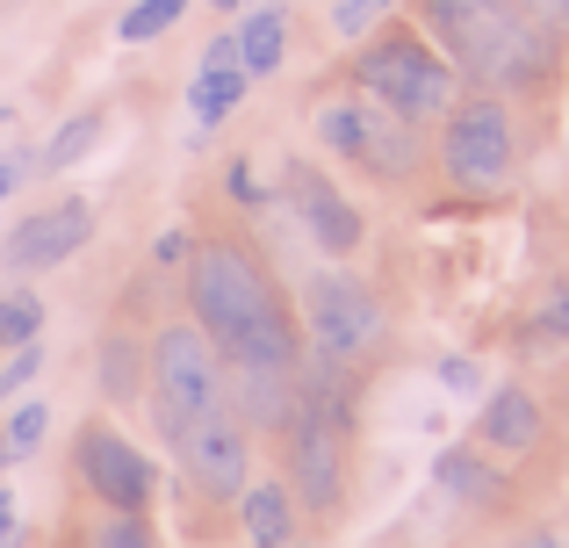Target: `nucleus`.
I'll use <instances>...</instances> for the list:
<instances>
[{
	"label": "nucleus",
	"instance_id": "2f4dec72",
	"mask_svg": "<svg viewBox=\"0 0 569 548\" xmlns=\"http://www.w3.org/2000/svg\"><path fill=\"white\" fill-rule=\"evenodd\" d=\"M29 173H37V152H0V202H8Z\"/></svg>",
	"mask_w": 569,
	"mask_h": 548
},
{
	"label": "nucleus",
	"instance_id": "f03ea898",
	"mask_svg": "<svg viewBox=\"0 0 569 548\" xmlns=\"http://www.w3.org/2000/svg\"><path fill=\"white\" fill-rule=\"evenodd\" d=\"M353 87H361V101H376V109H389L411 130L440 123V116L461 101V72L447 66V51L426 37V29L397 22V14L353 43Z\"/></svg>",
	"mask_w": 569,
	"mask_h": 548
},
{
	"label": "nucleus",
	"instance_id": "473e14b6",
	"mask_svg": "<svg viewBox=\"0 0 569 548\" xmlns=\"http://www.w3.org/2000/svg\"><path fill=\"white\" fill-rule=\"evenodd\" d=\"M519 8H527L541 29H569V22H562V0H519Z\"/></svg>",
	"mask_w": 569,
	"mask_h": 548
},
{
	"label": "nucleus",
	"instance_id": "a211bd4d",
	"mask_svg": "<svg viewBox=\"0 0 569 548\" xmlns=\"http://www.w3.org/2000/svg\"><path fill=\"white\" fill-rule=\"evenodd\" d=\"M94 390L109 397V405H138L144 397V339L138 332L116 325V332L94 347Z\"/></svg>",
	"mask_w": 569,
	"mask_h": 548
},
{
	"label": "nucleus",
	"instance_id": "7ed1b4c3",
	"mask_svg": "<svg viewBox=\"0 0 569 548\" xmlns=\"http://www.w3.org/2000/svg\"><path fill=\"white\" fill-rule=\"evenodd\" d=\"M144 405H152V426L167 448H181L188 426L223 405V353L209 347L194 318H173L144 339Z\"/></svg>",
	"mask_w": 569,
	"mask_h": 548
},
{
	"label": "nucleus",
	"instance_id": "c9c22d12",
	"mask_svg": "<svg viewBox=\"0 0 569 548\" xmlns=\"http://www.w3.org/2000/svg\"><path fill=\"white\" fill-rule=\"evenodd\" d=\"M209 8H217V14H246L252 0H209Z\"/></svg>",
	"mask_w": 569,
	"mask_h": 548
},
{
	"label": "nucleus",
	"instance_id": "b1692460",
	"mask_svg": "<svg viewBox=\"0 0 569 548\" xmlns=\"http://www.w3.org/2000/svg\"><path fill=\"white\" fill-rule=\"evenodd\" d=\"M43 339V296H0V353Z\"/></svg>",
	"mask_w": 569,
	"mask_h": 548
},
{
	"label": "nucleus",
	"instance_id": "2eb2a0df",
	"mask_svg": "<svg viewBox=\"0 0 569 548\" xmlns=\"http://www.w3.org/2000/svg\"><path fill=\"white\" fill-rule=\"evenodd\" d=\"M432 484H440L447 498H461V506H498V498H505L498 455L476 448V440H455V448L432 455Z\"/></svg>",
	"mask_w": 569,
	"mask_h": 548
},
{
	"label": "nucleus",
	"instance_id": "cd10ccee",
	"mask_svg": "<svg viewBox=\"0 0 569 548\" xmlns=\"http://www.w3.org/2000/svg\"><path fill=\"white\" fill-rule=\"evenodd\" d=\"M188 253H194V231H188V225H167V231L152 239V275L188 268Z\"/></svg>",
	"mask_w": 569,
	"mask_h": 548
},
{
	"label": "nucleus",
	"instance_id": "c756f323",
	"mask_svg": "<svg viewBox=\"0 0 569 548\" xmlns=\"http://www.w3.org/2000/svg\"><path fill=\"white\" fill-rule=\"evenodd\" d=\"M440 382H447L455 397H476V390H483V368H476L469 353H447V361H440Z\"/></svg>",
	"mask_w": 569,
	"mask_h": 548
},
{
	"label": "nucleus",
	"instance_id": "ddd939ff",
	"mask_svg": "<svg viewBox=\"0 0 569 548\" xmlns=\"http://www.w3.org/2000/svg\"><path fill=\"white\" fill-rule=\"evenodd\" d=\"M541 434H548V411L533 405L527 382H498V390L483 397L476 448H490V455H527V448H541Z\"/></svg>",
	"mask_w": 569,
	"mask_h": 548
},
{
	"label": "nucleus",
	"instance_id": "5701e85b",
	"mask_svg": "<svg viewBox=\"0 0 569 548\" xmlns=\"http://www.w3.org/2000/svg\"><path fill=\"white\" fill-rule=\"evenodd\" d=\"M181 14H188V0H138V8L116 22V37H123V43H152V37H167Z\"/></svg>",
	"mask_w": 569,
	"mask_h": 548
},
{
	"label": "nucleus",
	"instance_id": "393cba45",
	"mask_svg": "<svg viewBox=\"0 0 569 548\" xmlns=\"http://www.w3.org/2000/svg\"><path fill=\"white\" fill-rule=\"evenodd\" d=\"M397 8H403V0H332V37L339 43H361L368 29H382Z\"/></svg>",
	"mask_w": 569,
	"mask_h": 548
},
{
	"label": "nucleus",
	"instance_id": "9b49d317",
	"mask_svg": "<svg viewBox=\"0 0 569 548\" xmlns=\"http://www.w3.org/2000/svg\"><path fill=\"white\" fill-rule=\"evenodd\" d=\"M289 210L303 217V231L318 239V253H332V260H353V253H361V239H368L361 210H353V202L339 196L318 167H289Z\"/></svg>",
	"mask_w": 569,
	"mask_h": 548
},
{
	"label": "nucleus",
	"instance_id": "9d476101",
	"mask_svg": "<svg viewBox=\"0 0 569 548\" xmlns=\"http://www.w3.org/2000/svg\"><path fill=\"white\" fill-rule=\"evenodd\" d=\"M87 239H94V202L87 196H58V202H43V210H29L22 225L0 239V268L8 275L66 268V260H80Z\"/></svg>",
	"mask_w": 569,
	"mask_h": 548
},
{
	"label": "nucleus",
	"instance_id": "6e6552de",
	"mask_svg": "<svg viewBox=\"0 0 569 548\" xmlns=\"http://www.w3.org/2000/svg\"><path fill=\"white\" fill-rule=\"evenodd\" d=\"M72 469H80V484L94 491L101 512H152V484H159L152 462H144L109 419H87L80 434H72Z\"/></svg>",
	"mask_w": 569,
	"mask_h": 548
},
{
	"label": "nucleus",
	"instance_id": "423d86ee",
	"mask_svg": "<svg viewBox=\"0 0 569 548\" xmlns=\"http://www.w3.org/2000/svg\"><path fill=\"white\" fill-rule=\"evenodd\" d=\"M303 347L310 353H325V361H361V353H376L382 347V332H389V318H382V296L368 289V281H353V275H339V268H325V275H310V289H303Z\"/></svg>",
	"mask_w": 569,
	"mask_h": 548
},
{
	"label": "nucleus",
	"instance_id": "f8f14e48",
	"mask_svg": "<svg viewBox=\"0 0 569 548\" xmlns=\"http://www.w3.org/2000/svg\"><path fill=\"white\" fill-rule=\"evenodd\" d=\"M223 405L246 434H281L296 411V368H223Z\"/></svg>",
	"mask_w": 569,
	"mask_h": 548
},
{
	"label": "nucleus",
	"instance_id": "aec40b11",
	"mask_svg": "<svg viewBox=\"0 0 569 548\" xmlns=\"http://www.w3.org/2000/svg\"><path fill=\"white\" fill-rule=\"evenodd\" d=\"M101 130H109V109H80V116H66V123L51 130V145L37 152V173H72L87 152L101 145Z\"/></svg>",
	"mask_w": 569,
	"mask_h": 548
},
{
	"label": "nucleus",
	"instance_id": "f704fd0d",
	"mask_svg": "<svg viewBox=\"0 0 569 548\" xmlns=\"http://www.w3.org/2000/svg\"><path fill=\"white\" fill-rule=\"evenodd\" d=\"M512 548H562V535H519Z\"/></svg>",
	"mask_w": 569,
	"mask_h": 548
},
{
	"label": "nucleus",
	"instance_id": "4468645a",
	"mask_svg": "<svg viewBox=\"0 0 569 548\" xmlns=\"http://www.w3.org/2000/svg\"><path fill=\"white\" fill-rule=\"evenodd\" d=\"M353 167H368L376 181L403 188L418 167H426V138H418L411 123H397L389 109H376V101H368V130H361V152H353Z\"/></svg>",
	"mask_w": 569,
	"mask_h": 548
},
{
	"label": "nucleus",
	"instance_id": "39448f33",
	"mask_svg": "<svg viewBox=\"0 0 569 548\" xmlns=\"http://www.w3.org/2000/svg\"><path fill=\"white\" fill-rule=\"evenodd\" d=\"M440 173L469 196H490V188L512 181L519 167V123L505 94H461L455 109L440 116V145H432Z\"/></svg>",
	"mask_w": 569,
	"mask_h": 548
},
{
	"label": "nucleus",
	"instance_id": "c85d7f7f",
	"mask_svg": "<svg viewBox=\"0 0 569 548\" xmlns=\"http://www.w3.org/2000/svg\"><path fill=\"white\" fill-rule=\"evenodd\" d=\"M223 188H231V202H238V210H267V202H274V188H260V173H252L246 159H238V167L223 173Z\"/></svg>",
	"mask_w": 569,
	"mask_h": 548
},
{
	"label": "nucleus",
	"instance_id": "bb28decb",
	"mask_svg": "<svg viewBox=\"0 0 569 548\" xmlns=\"http://www.w3.org/2000/svg\"><path fill=\"white\" fill-rule=\"evenodd\" d=\"M37 376H43V339H29V347H14L8 361H0V405H8V397H22Z\"/></svg>",
	"mask_w": 569,
	"mask_h": 548
},
{
	"label": "nucleus",
	"instance_id": "4be33fe9",
	"mask_svg": "<svg viewBox=\"0 0 569 548\" xmlns=\"http://www.w3.org/2000/svg\"><path fill=\"white\" fill-rule=\"evenodd\" d=\"M43 434H51V405L29 397V405L8 411V426H0V462H29V455L43 448Z\"/></svg>",
	"mask_w": 569,
	"mask_h": 548
},
{
	"label": "nucleus",
	"instance_id": "6ab92c4d",
	"mask_svg": "<svg viewBox=\"0 0 569 548\" xmlns=\"http://www.w3.org/2000/svg\"><path fill=\"white\" fill-rule=\"evenodd\" d=\"M246 66H202L194 72V87H188V109H194V123L202 130H223L238 116V101H246Z\"/></svg>",
	"mask_w": 569,
	"mask_h": 548
},
{
	"label": "nucleus",
	"instance_id": "20e7f679",
	"mask_svg": "<svg viewBox=\"0 0 569 548\" xmlns=\"http://www.w3.org/2000/svg\"><path fill=\"white\" fill-rule=\"evenodd\" d=\"M281 303V275L246 239H194L188 253V318L209 332V347H231L260 310Z\"/></svg>",
	"mask_w": 569,
	"mask_h": 548
},
{
	"label": "nucleus",
	"instance_id": "dca6fc26",
	"mask_svg": "<svg viewBox=\"0 0 569 548\" xmlns=\"http://www.w3.org/2000/svg\"><path fill=\"white\" fill-rule=\"evenodd\" d=\"M296 491L281 477H252L246 491H238V527H246L252 548H289L296 541Z\"/></svg>",
	"mask_w": 569,
	"mask_h": 548
},
{
	"label": "nucleus",
	"instance_id": "7c9ffc66",
	"mask_svg": "<svg viewBox=\"0 0 569 548\" xmlns=\"http://www.w3.org/2000/svg\"><path fill=\"white\" fill-rule=\"evenodd\" d=\"M541 332L548 339H569V275L548 289V303H541Z\"/></svg>",
	"mask_w": 569,
	"mask_h": 548
},
{
	"label": "nucleus",
	"instance_id": "e433bc0d",
	"mask_svg": "<svg viewBox=\"0 0 569 548\" xmlns=\"http://www.w3.org/2000/svg\"><path fill=\"white\" fill-rule=\"evenodd\" d=\"M289 548H318V541H289Z\"/></svg>",
	"mask_w": 569,
	"mask_h": 548
},
{
	"label": "nucleus",
	"instance_id": "0eeeda50",
	"mask_svg": "<svg viewBox=\"0 0 569 548\" xmlns=\"http://www.w3.org/2000/svg\"><path fill=\"white\" fill-rule=\"evenodd\" d=\"M281 455H289V491L303 512H318V520H332L339 498H347V426L332 419L325 405H310V397H296L289 426H281Z\"/></svg>",
	"mask_w": 569,
	"mask_h": 548
},
{
	"label": "nucleus",
	"instance_id": "412c9836",
	"mask_svg": "<svg viewBox=\"0 0 569 548\" xmlns=\"http://www.w3.org/2000/svg\"><path fill=\"white\" fill-rule=\"evenodd\" d=\"M361 130H368V101H361V94L325 101V109H318V145H332L339 159H353V152H361Z\"/></svg>",
	"mask_w": 569,
	"mask_h": 548
},
{
	"label": "nucleus",
	"instance_id": "72a5a7b5",
	"mask_svg": "<svg viewBox=\"0 0 569 548\" xmlns=\"http://www.w3.org/2000/svg\"><path fill=\"white\" fill-rule=\"evenodd\" d=\"M14 541H22V535H14V498L0 491V548H14Z\"/></svg>",
	"mask_w": 569,
	"mask_h": 548
},
{
	"label": "nucleus",
	"instance_id": "4c0bfd02",
	"mask_svg": "<svg viewBox=\"0 0 569 548\" xmlns=\"http://www.w3.org/2000/svg\"><path fill=\"white\" fill-rule=\"evenodd\" d=\"M562 22H569V0H562Z\"/></svg>",
	"mask_w": 569,
	"mask_h": 548
},
{
	"label": "nucleus",
	"instance_id": "f257e3e1",
	"mask_svg": "<svg viewBox=\"0 0 569 548\" xmlns=\"http://www.w3.org/2000/svg\"><path fill=\"white\" fill-rule=\"evenodd\" d=\"M418 29L447 51L476 94H548L562 80V29H541L519 0H418Z\"/></svg>",
	"mask_w": 569,
	"mask_h": 548
},
{
	"label": "nucleus",
	"instance_id": "f3484780",
	"mask_svg": "<svg viewBox=\"0 0 569 548\" xmlns=\"http://www.w3.org/2000/svg\"><path fill=\"white\" fill-rule=\"evenodd\" d=\"M281 58H289V8L281 0H252L238 14V66H246V80H274Z\"/></svg>",
	"mask_w": 569,
	"mask_h": 548
},
{
	"label": "nucleus",
	"instance_id": "a878e982",
	"mask_svg": "<svg viewBox=\"0 0 569 548\" xmlns=\"http://www.w3.org/2000/svg\"><path fill=\"white\" fill-rule=\"evenodd\" d=\"M87 548H159V535H152L144 512H101L94 535H87Z\"/></svg>",
	"mask_w": 569,
	"mask_h": 548
},
{
	"label": "nucleus",
	"instance_id": "1a4fd4ad",
	"mask_svg": "<svg viewBox=\"0 0 569 548\" xmlns=\"http://www.w3.org/2000/svg\"><path fill=\"white\" fill-rule=\"evenodd\" d=\"M173 462H181V477L209 498V506H238V491L252 484V434L231 419V405H217L209 419L188 426V440L173 448Z\"/></svg>",
	"mask_w": 569,
	"mask_h": 548
}]
</instances>
